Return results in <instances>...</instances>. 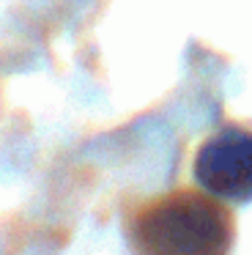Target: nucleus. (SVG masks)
Listing matches in <instances>:
<instances>
[{
    "label": "nucleus",
    "mask_w": 252,
    "mask_h": 255,
    "mask_svg": "<svg viewBox=\"0 0 252 255\" xmlns=\"http://www.w3.org/2000/svg\"><path fill=\"white\" fill-rule=\"evenodd\" d=\"M129 239L137 255H230L236 222L225 200L184 187L142 203Z\"/></svg>",
    "instance_id": "obj_1"
},
{
    "label": "nucleus",
    "mask_w": 252,
    "mask_h": 255,
    "mask_svg": "<svg viewBox=\"0 0 252 255\" xmlns=\"http://www.w3.org/2000/svg\"><path fill=\"white\" fill-rule=\"evenodd\" d=\"M200 189L225 203L252 200V132L225 127L200 143L192 162Z\"/></svg>",
    "instance_id": "obj_2"
}]
</instances>
